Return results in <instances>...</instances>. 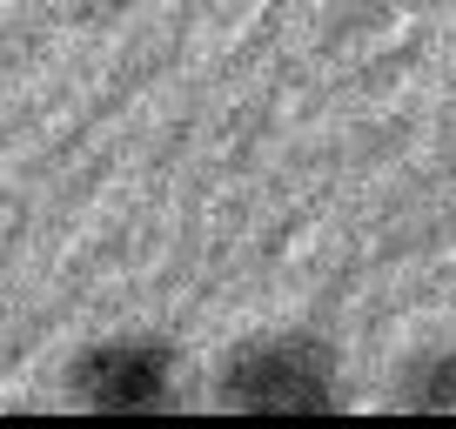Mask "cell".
<instances>
[{
	"instance_id": "6da1fadb",
	"label": "cell",
	"mask_w": 456,
	"mask_h": 429,
	"mask_svg": "<svg viewBox=\"0 0 456 429\" xmlns=\"http://www.w3.org/2000/svg\"><path fill=\"white\" fill-rule=\"evenodd\" d=\"M215 402L242 416H322L342 402V362L315 329H262L222 356Z\"/></svg>"
},
{
	"instance_id": "7a4b0ae2",
	"label": "cell",
	"mask_w": 456,
	"mask_h": 429,
	"mask_svg": "<svg viewBox=\"0 0 456 429\" xmlns=\"http://www.w3.org/2000/svg\"><path fill=\"white\" fill-rule=\"evenodd\" d=\"M175 356L161 336H101L74 356L68 383L87 409H108V416H142V409H161L175 396Z\"/></svg>"
},
{
	"instance_id": "3957f363",
	"label": "cell",
	"mask_w": 456,
	"mask_h": 429,
	"mask_svg": "<svg viewBox=\"0 0 456 429\" xmlns=\"http://www.w3.org/2000/svg\"><path fill=\"white\" fill-rule=\"evenodd\" d=\"M396 402L403 409H423V416H456V343L423 349V356L403 362Z\"/></svg>"
}]
</instances>
